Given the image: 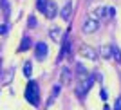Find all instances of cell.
Segmentation results:
<instances>
[{
    "label": "cell",
    "instance_id": "cell-3",
    "mask_svg": "<svg viewBox=\"0 0 121 110\" xmlns=\"http://www.w3.org/2000/svg\"><path fill=\"white\" fill-rule=\"evenodd\" d=\"M98 27H99V22H98L96 16H91V18H87V20L83 22V33H85V34L96 33Z\"/></svg>",
    "mask_w": 121,
    "mask_h": 110
},
{
    "label": "cell",
    "instance_id": "cell-10",
    "mask_svg": "<svg viewBox=\"0 0 121 110\" xmlns=\"http://www.w3.org/2000/svg\"><path fill=\"white\" fill-rule=\"evenodd\" d=\"M60 15H61V18H63L65 22L71 20V15H72V4H71V2H67V4L63 5V9H61Z\"/></svg>",
    "mask_w": 121,
    "mask_h": 110
},
{
    "label": "cell",
    "instance_id": "cell-4",
    "mask_svg": "<svg viewBox=\"0 0 121 110\" xmlns=\"http://www.w3.org/2000/svg\"><path fill=\"white\" fill-rule=\"evenodd\" d=\"M80 54L83 56V58H87V60H91V61L98 60V52L92 49V47H89V45H81L80 47Z\"/></svg>",
    "mask_w": 121,
    "mask_h": 110
},
{
    "label": "cell",
    "instance_id": "cell-16",
    "mask_svg": "<svg viewBox=\"0 0 121 110\" xmlns=\"http://www.w3.org/2000/svg\"><path fill=\"white\" fill-rule=\"evenodd\" d=\"M31 74H33V63H31V61H25L24 63V76L25 78H31Z\"/></svg>",
    "mask_w": 121,
    "mask_h": 110
},
{
    "label": "cell",
    "instance_id": "cell-1",
    "mask_svg": "<svg viewBox=\"0 0 121 110\" xmlns=\"http://www.w3.org/2000/svg\"><path fill=\"white\" fill-rule=\"evenodd\" d=\"M25 99L33 106L40 105V87H38L36 81H29L27 83V87H25Z\"/></svg>",
    "mask_w": 121,
    "mask_h": 110
},
{
    "label": "cell",
    "instance_id": "cell-25",
    "mask_svg": "<svg viewBox=\"0 0 121 110\" xmlns=\"http://www.w3.org/2000/svg\"><path fill=\"white\" fill-rule=\"evenodd\" d=\"M103 110H110V108H108V106H105V108H103Z\"/></svg>",
    "mask_w": 121,
    "mask_h": 110
},
{
    "label": "cell",
    "instance_id": "cell-19",
    "mask_svg": "<svg viewBox=\"0 0 121 110\" xmlns=\"http://www.w3.org/2000/svg\"><path fill=\"white\" fill-rule=\"evenodd\" d=\"M45 4H47V0H38V2H36V7H38V11H43Z\"/></svg>",
    "mask_w": 121,
    "mask_h": 110
},
{
    "label": "cell",
    "instance_id": "cell-11",
    "mask_svg": "<svg viewBox=\"0 0 121 110\" xmlns=\"http://www.w3.org/2000/svg\"><path fill=\"white\" fill-rule=\"evenodd\" d=\"M60 90H61V85H54V87H52V90H51V96H49V101H47V106H51V105L56 101V97L60 96Z\"/></svg>",
    "mask_w": 121,
    "mask_h": 110
},
{
    "label": "cell",
    "instance_id": "cell-17",
    "mask_svg": "<svg viewBox=\"0 0 121 110\" xmlns=\"http://www.w3.org/2000/svg\"><path fill=\"white\" fill-rule=\"evenodd\" d=\"M96 16H99V18H108L107 7H98V9H96Z\"/></svg>",
    "mask_w": 121,
    "mask_h": 110
},
{
    "label": "cell",
    "instance_id": "cell-21",
    "mask_svg": "<svg viewBox=\"0 0 121 110\" xmlns=\"http://www.w3.org/2000/svg\"><path fill=\"white\" fill-rule=\"evenodd\" d=\"M107 13H108V18H112V16L116 15V11H114V7H107Z\"/></svg>",
    "mask_w": 121,
    "mask_h": 110
},
{
    "label": "cell",
    "instance_id": "cell-15",
    "mask_svg": "<svg viewBox=\"0 0 121 110\" xmlns=\"http://www.w3.org/2000/svg\"><path fill=\"white\" fill-rule=\"evenodd\" d=\"M99 54L101 58H112V51H110V45H103L99 49Z\"/></svg>",
    "mask_w": 121,
    "mask_h": 110
},
{
    "label": "cell",
    "instance_id": "cell-13",
    "mask_svg": "<svg viewBox=\"0 0 121 110\" xmlns=\"http://www.w3.org/2000/svg\"><path fill=\"white\" fill-rule=\"evenodd\" d=\"M110 51H112V58H114L117 63H121V49L114 43V45H110Z\"/></svg>",
    "mask_w": 121,
    "mask_h": 110
},
{
    "label": "cell",
    "instance_id": "cell-14",
    "mask_svg": "<svg viewBox=\"0 0 121 110\" xmlns=\"http://www.w3.org/2000/svg\"><path fill=\"white\" fill-rule=\"evenodd\" d=\"M31 47H33V40H31V38H27V36H25L24 40H22L20 47H18V51H20V52H24V51L31 49Z\"/></svg>",
    "mask_w": 121,
    "mask_h": 110
},
{
    "label": "cell",
    "instance_id": "cell-26",
    "mask_svg": "<svg viewBox=\"0 0 121 110\" xmlns=\"http://www.w3.org/2000/svg\"><path fill=\"white\" fill-rule=\"evenodd\" d=\"M89 2H92V0H87V4H89Z\"/></svg>",
    "mask_w": 121,
    "mask_h": 110
},
{
    "label": "cell",
    "instance_id": "cell-24",
    "mask_svg": "<svg viewBox=\"0 0 121 110\" xmlns=\"http://www.w3.org/2000/svg\"><path fill=\"white\" fill-rule=\"evenodd\" d=\"M99 96H101V99H103V101L107 99V92H105V90H101V92H99Z\"/></svg>",
    "mask_w": 121,
    "mask_h": 110
},
{
    "label": "cell",
    "instance_id": "cell-12",
    "mask_svg": "<svg viewBox=\"0 0 121 110\" xmlns=\"http://www.w3.org/2000/svg\"><path fill=\"white\" fill-rule=\"evenodd\" d=\"M49 36L52 38V42H60V38H61V31H60V27H51V31H49Z\"/></svg>",
    "mask_w": 121,
    "mask_h": 110
},
{
    "label": "cell",
    "instance_id": "cell-7",
    "mask_svg": "<svg viewBox=\"0 0 121 110\" xmlns=\"http://www.w3.org/2000/svg\"><path fill=\"white\" fill-rule=\"evenodd\" d=\"M47 52H49V49H47V45L43 43V42H38L36 43V52H35V56H36V60H43L47 56Z\"/></svg>",
    "mask_w": 121,
    "mask_h": 110
},
{
    "label": "cell",
    "instance_id": "cell-18",
    "mask_svg": "<svg viewBox=\"0 0 121 110\" xmlns=\"http://www.w3.org/2000/svg\"><path fill=\"white\" fill-rule=\"evenodd\" d=\"M2 9H4L5 16H9V4H7V0H2Z\"/></svg>",
    "mask_w": 121,
    "mask_h": 110
},
{
    "label": "cell",
    "instance_id": "cell-9",
    "mask_svg": "<svg viewBox=\"0 0 121 110\" xmlns=\"http://www.w3.org/2000/svg\"><path fill=\"white\" fill-rule=\"evenodd\" d=\"M76 76H78V80H80V81H85L91 74L87 72V69L81 65V63H78V65H76Z\"/></svg>",
    "mask_w": 121,
    "mask_h": 110
},
{
    "label": "cell",
    "instance_id": "cell-22",
    "mask_svg": "<svg viewBox=\"0 0 121 110\" xmlns=\"http://www.w3.org/2000/svg\"><path fill=\"white\" fill-rule=\"evenodd\" d=\"M29 25H31V27H35V25H36V18H35V16H29Z\"/></svg>",
    "mask_w": 121,
    "mask_h": 110
},
{
    "label": "cell",
    "instance_id": "cell-5",
    "mask_svg": "<svg viewBox=\"0 0 121 110\" xmlns=\"http://www.w3.org/2000/svg\"><path fill=\"white\" fill-rule=\"evenodd\" d=\"M69 52H71V38H69V34H65L63 42H61V51H60V56H58V61H61L65 56H69Z\"/></svg>",
    "mask_w": 121,
    "mask_h": 110
},
{
    "label": "cell",
    "instance_id": "cell-6",
    "mask_svg": "<svg viewBox=\"0 0 121 110\" xmlns=\"http://www.w3.org/2000/svg\"><path fill=\"white\" fill-rule=\"evenodd\" d=\"M42 13H45L47 18H54L56 13H58V7H56V4L52 2V0H47V4H45V7H43Z\"/></svg>",
    "mask_w": 121,
    "mask_h": 110
},
{
    "label": "cell",
    "instance_id": "cell-2",
    "mask_svg": "<svg viewBox=\"0 0 121 110\" xmlns=\"http://www.w3.org/2000/svg\"><path fill=\"white\" fill-rule=\"evenodd\" d=\"M92 83H94V76H89L85 81H80V85L76 87V96L78 97H85V94L91 90Z\"/></svg>",
    "mask_w": 121,
    "mask_h": 110
},
{
    "label": "cell",
    "instance_id": "cell-23",
    "mask_svg": "<svg viewBox=\"0 0 121 110\" xmlns=\"http://www.w3.org/2000/svg\"><path fill=\"white\" fill-rule=\"evenodd\" d=\"M114 110H121V96L117 97V101H116V108Z\"/></svg>",
    "mask_w": 121,
    "mask_h": 110
},
{
    "label": "cell",
    "instance_id": "cell-20",
    "mask_svg": "<svg viewBox=\"0 0 121 110\" xmlns=\"http://www.w3.org/2000/svg\"><path fill=\"white\" fill-rule=\"evenodd\" d=\"M7 31H9V27H7L5 24H2V25H0V34H2V36H4V34H7Z\"/></svg>",
    "mask_w": 121,
    "mask_h": 110
},
{
    "label": "cell",
    "instance_id": "cell-8",
    "mask_svg": "<svg viewBox=\"0 0 121 110\" xmlns=\"http://www.w3.org/2000/svg\"><path fill=\"white\" fill-rule=\"evenodd\" d=\"M72 81V70L71 69H61V74H60V85H71Z\"/></svg>",
    "mask_w": 121,
    "mask_h": 110
}]
</instances>
